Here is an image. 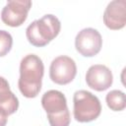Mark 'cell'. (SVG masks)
I'll return each mask as SVG.
<instances>
[{"label":"cell","mask_w":126,"mask_h":126,"mask_svg":"<svg viewBox=\"0 0 126 126\" xmlns=\"http://www.w3.org/2000/svg\"><path fill=\"white\" fill-rule=\"evenodd\" d=\"M44 74L42 60L35 54L26 55L20 63V78L18 86L21 94L28 97H35L41 90V82Z\"/></svg>","instance_id":"obj_1"},{"label":"cell","mask_w":126,"mask_h":126,"mask_svg":"<svg viewBox=\"0 0 126 126\" xmlns=\"http://www.w3.org/2000/svg\"><path fill=\"white\" fill-rule=\"evenodd\" d=\"M60 29L61 24L58 18L54 15L46 14L28 26L26 35L32 45L42 47L58 35Z\"/></svg>","instance_id":"obj_2"},{"label":"cell","mask_w":126,"mask_h":126,"mask_svg":"<svg viewBox=\"0 0 126 126\" xmlns=\"http://www.w3.org/2000/svg\"><path fill=\"white\" fill-rule=\"evenodd\" d=\"M41 105L47 113L50 126H69L71 118L65 95L56 90L44 93L41 97Z\"/></svg>","instance_id":"obj_3"},{"label":"cell","mask_w":126,"mask_h":126,"mask_svg":"<svg viewBox=\"0 0 126 126\" xmlns=\"http://www.w3.org/2000/svg\"><path fill=\"white\" fill-rule=\"evenodd\" d=\"M73 104L74 118L82 123L95 120L101 112V104L97 96L85 90L75 92Z\"/></svg>","instance_id":"obj_4"},{"label":"cell","mask_w":126,"mask_h":126,"mask_svg":"<svg viewBox=\"0 0 126 126\" xmlns=\"http://www.w3.org/2000/svg\"><path fill=\"white\" fill-rule=\"evenodd\" d=\"M77 74L75 61L66 55H61L52 60L49 67V77L52 82L58 85L71 83Z\"/></svg>","instance_id":"obj_5"},{"label":"cell","mask_w":126,"mask_h":126,"mask_svg":"<svg viewBox=\"0 0 126 126\" xmlns=\"http://www.w3.org/2000/svg\"><path fill=\"white\" fill-rule=\"evenodd\" d=\"M102 46L100 33L93 28L83 29L78 32L75 38V47L77 51L85 57L96 55Z\"/></svg>","instance_id":"obj_6"},{"label":"cell","mask_w":126,"mask_h":126,"mask_svg":"<svg viewBox=\"0 0 126 126\" xmlns=\"http://www.w3.org/2000/svg\"><path fill=\"white\" fill-rule=\"evenodd\" d=\"M32 7L29 0H12L8 1L1 12L2 22L9 27H20L27 20L28 13Z\"/></svg>","instance_id":"obj_7"},{"label":"cell","mask_w":126,"mask_h":126,"mask_svg":"<svg viewBox=\"0 0 126 126\" xmlns=\"http://www.w3.org/2000/svg\"><path fill=\"white\" fill-rule=\"evenodd\" d=\"M86 82L91 89L97 92H103L112 85L113 76L108 67L102 64H95L88 69Z\"/></svg>","instance_id":"obj_8"},{"label":"cell","mask_w":126,"mask_h":126,"mask_svg":"<svg viewBox=\"0 0 126 126\" xmlns=\"http://www.w3.org/2000/svg\"><path fill=\"white\" fill-rule=\"evenodd\" d=\"M103 23L110 30H121L126 24V1L114 0L108 3L103 13Z\"/></svg>","instance_id":"obj_9"},{"label":"cell","mask_w":126,"mask_h":126,"mask_svg":"<svg viewBox=\"0 0 126 126\" xmlns=\"http://www.w3.org/2000/svg\"><path fill=\"white\" fill-rule=\"evenodd\" d=\"M19 107L18 97L11 92L8 81L0 76V108L9 116L15 113Z\"/></svg>","instance_id":"obj_10"},{"label":"cell","mask_w":126,"mask_h":126,"mask_svg":"<svg viewBox=\"0 0 126 126\" xmlns=\"http://www.w3.org/2000/svg\"><path fill=\"white\" fill-rule=\"evenodd\" d=\"M107 106L113 111H121L126 106L125 94L119 90L110 91L105 96Z\"/></svg>","instance_id":"obj_11"},{"label":"cell","mask_w":126,"mask_h":126,"mask_svg":"<svg viewBox=\"0 0 126 126\" xmlns=\"http://www.w3.org/2000/svg\"><path fill=\"white\" fill-rule=\"evenodd\" d=\"M13 45V37L12 35L4 31L0 30V57L5 56L11 50Z\"/></svg>","instance_id":"obj_12"},{"label":"cell","mask_w":126,"mask_h":126,"mask_svg":"<svg viewBox=\"0 0 126 126\" xmlns=\"http://www.w3.org/2000/svg\"><path fill=\"white\" fill-rule=\"evenodd\" d=\"M8 116L4 113V111L0 108V126H5L7 124V118Z\"/></svg>","instance_id":"obj_13"}]
</instances>
